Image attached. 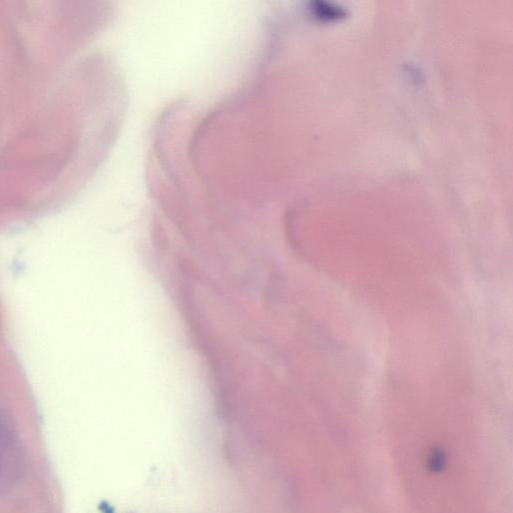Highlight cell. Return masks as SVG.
I'll return each mask as SVG.
<instances>
[{"mask_svg": "<svg viewBox=\"0 0 513 513\" xmlns=\"http://www.w3.org/2000/svg\"><path fill=\"white\" fill-rule=\"evenodd\" d=\"M0 470H1V461H0Z\"/></svg>", "mask_w": 513, "mask_h": 513, "instance_id": "6da1fadb", "label": "cell"}]
</instances>
